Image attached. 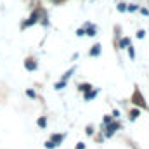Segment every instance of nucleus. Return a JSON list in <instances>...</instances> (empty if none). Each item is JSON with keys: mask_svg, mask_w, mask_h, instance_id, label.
<instances>
[{"mask_svg": "<svg viewBox=\"0 0 149 149\" xmlns=\"http://www.w3.org/2000/svg\"><path fill=\"white\" fill-rule=\"evenodd\" d=\"M45 14H47V12H45V10H43L42 7H37V9H35V10H33V12L30 14L28 21H24V23L21 24V28L24 30V28H28V26H31V24H37L38 21L42 19V16H45Z\"/></svg>", "mask_w": 149, "mask_h": 149, "instance_id": "1", "label": "nucleus"}, {"mask_svg": "<svg viewBox=\"0 0 149 149\" xmlns=\"http://www.w3.org/2000/svg\"><path fill=\"white\" fill-rule=\"evenodd\" d=\"M132 102H135L137 106H141V108H146V99L141 95V90L135 87V92H134V95H132V99H130Z\"/></svg>", "mask_w": 149, "mask_h": 149, "instance_id": "2", "label": "nucleus"}, {"mask_svg": "<svg viewBox=\"0 0 149 149\" xmlns=\"http://www.w3.org/2000/svg\"><path fill=\"white\" fill-rule=\"evenodd\" d=\"M83 31H85L87 37H95V35H97V26H95L94 23L87 21V23L83 24Z\"/></svg>", "mask_w": 149, "mask_h": 149, "instance_id": "3", "label": "nucleus"}, {"mask_svg": "<svg viewBox=\"0 0 149 149\" xmlns=\"http://www.w3.org/2000/svg\"><path fill=\"white\" fill-rule=\"evenodd\" d=\"M37 61H35V59H33V57H28V59H26V61H24V68H26V70H28V71H35V70H37Z\"/></svg>", "mask_w": 149, "mask_h": 149, "instance_id": "4", "label": "nucleus"}, {"mask_svg": "<svg viewBox=\"0 0 149 149\" xmlns=\"http://www.w3.org/2000/svg\"><path fill=\"white\" fill-rule=\"evenodd\" d=\"M101 50H102V45H101V43H95V45L88 50V56H90V57H97V56H101Z\"/></svg>", "mask_w": 149, "mask_h": 149, "instance_id": "5", "label": "nucleus"}, {"mask_svg": "<svg viewBox=\"0 0 149 149\" xmlns=\"http://www.w3.org/2000/svg\"><path fill=\"white\" fill-rule=\"evenodd\" d=\"M116 130H120V123H109L108 125V132H106V137H111L113 134L116 132Z\"/></svg>", "mask_w": 149, "mask_h": 149, "instance_id": "6", "label": "nucleus"}, {"mask_svg": "<svg viewBox=\"0 0 149 149\" xmlns=\"http://www.w3.org/2000/svg\"><path fill=\"white\" fill-rule=\"evenodd\" d=\"M63 141H64V135H61V134H54L50 137V142H54V146H59Z\"/></svg>", "mask_w": 149, "mask_h": 149, "instance_id": "7", "label": "nucleus"}, {"mask_svg": "<svg viewBox=\"0 0 149 149\" xmlns=\"http://www.w3.org/2000/svg\"><path fill=\"white\" fill-rule=\"evenodd\" d=\"M128 45H130V38H128V37L120 38V42H118V47H120V49H127Z\"/></svg>", "mask_w": 149, "mask_h": 149, "instance_id": "8", "label": "nucleus"}, {"mask_svg": "<svg viewBox=\"0 0 149 149\" xmlns=\"http://www.w3.org/2000/svg\"><path fill=\"white\" fill-rule=\"evenodd\" d=\"M97 94H99V90H97V88H94V90H90V92H87V94L83 95V99H85V101H90V99H94V97H95Z\"/></svg>", "mask_w": 149, "mask_h": 149, "instance_id": "9", "label": "nucleus"}, {"mask_svg": "<svg viewBox=\"0 0 149 149\" xmlns=\"http://www.w3.org/2000/svg\"><path fill=\"white\" fill-rule=\"evenodd\" d=\"M78 88H80L81 92H85V94H87V92H90V90H92L94 87H92L90 83H81V85H78Z\"/></svg>", "mask_w": 149, "mask_h": 149, "instance_id": "10", "label": "nucleus"}, {"mask_svg": "<svg viewBox=\"0 0 149 149\" xmlns=\"http://www.w3.org/2000/svg\"><path fill=\"white\" fill-rule=\"evenodd\" d=\"M74 70H76V68H70V70H68V71H66V73L63 74V81H68V80H70V76H71V74L74 73Z\"/></svg>", "mask_w": 149, "mask_h": 149, "instance_id": "11", "label": "nucleus"}, {"mask_svg": "<svg viewBox=\"0 0 149 149\" xmlns=\"http://www.w3.org/2000/svg\"><path fill=\"white\" fill-rule=\"evenodd\" d=\"M38 127H40V128H45V127H47V120H45V116H42V118H38Z\"/></svg>", "mask_w": 149, "mask_h": 149, "instance_id": "12", "label": "nucleus"}, {"mask_svg": "<svg viewBox=\"0 0 149 149\" xmlns=\"http://www.w3.org/2000/svg\"><path fill=\"white\" fill-rule=\"evenodd\" d=\"M116 9H118L120 12H125V10H127V3H125V2H118V5H116Z\"/></svg>", "mask_w": 149, "mask_h": 149, "instance_id": "13", "label": "nucleus"}, {"mask_svg": "<svg viewBox=\"0 0 149 149\" xmlns=\"http://www.w3.org/2000/svg\"><path fill=\"white\" fill-rule=\"evenodd\" d=\"M127 10L128 12H135V10H139V5L137 3H130V5H127Z\"/></svg>", "mask_w": 149, "mask_h": 149, "instance_id": "14", "label": "nucleus"}, {"mask_svg": "<svg viewBox=\"0 0 149 149\" xmlns=\"http://www.w3.org/2000/svg\"><path fill=\"white\" fill-rule=\"evenodd\" d=\"M127 50H128V56H130V59H135V50H134V47H132V43L127 47Z\"/></svg>", "mask_w": 149, "mask_h": 149, "instance_id": "15", "label": "nucleus"}, {"mask_svg": "<svg viewBox=\"0 0 149 149\" xmlns=\"http://www.w3.org/2000/svg\"><path fill=\"white\" fill-rule=\"evenodd\" d=\"M64 87H66V81H63V80H61V81H57V83L54 85V88H56V90H61V88H64Z\"/></svg>", "mask_w": 149, "mask_h": 149, "instance_id": "16", "label": "nucleus"}, {"mask_svg": "<svg viewBox=\"0 0 149 149\" xmlns=\"http://www.w3.org/2000/svg\"><path fill=\"white\" fill-rule=\"evenodd\" d=\"M137 116H139V109H132V111H130V120H132V121L137 120Z\"/></svg>", "mask_w": 149, "mask_h": 149, "instance_id": "17", "label": "nucleus"}, {"mask_svg": "<svg viewBox=\"0 0 149 149\" xmlns=\"http://www.w3.org/2000/svg\"><path fill=\"white\" fill-rule=\"evenodd\" d=\"M26 95H28V97H31V99H35V97H37V94H35V90H30V88L26 90Z\"/></svg>", "mask_w": 149, "mask_h": 149, "instance_id": "18", "label": "nucleus"}, {"mask_svg": "<svg viewBox=\"0 0 149 149\" xmlns=\"http://www.w3.org/2000/svg\"><path fill=\"white\" fill-rule=\"evenodd\" d=\"M146 37V30H139L137 31V38H144Z\"/></svg>", "mask_w": 149, "mask_h": 149, "instance_id": "19", "label": "nucleus"}, {"mask_svg": "<svg viewBox=\"0 0 149 149\" xmlns=\"http://www.w3.org/2000/svg\"><path fill=\"white\" fill-rule=\"evenodd\" d=\"M76 37H85V31H83V28H78V30H76Z\"/></svg>", "mask_w": 149, "mask_h": 149, "instance_id": "20", "label": "nucleus"}, {"mask_svg": "<svg viewBox=\"0 0 149 149\" xmlns=\"http://www.w3.org/2000/svg\"><path fill=\"white\" fill-rule=\"evenodd\" d=\"M45 148H49V149H54L56 146H54V142H50V141H47V142H45Z\"/></svg>", "mask_w": 149, "mask_h": 149, "instance_id": "21", "label": "nucleus"}, {"mask_svg": "<svg viewBox=\"0 0 149 149\" xmlns=\"http://www.w3.org/2000/svg\"><path fill=\"white\" fill-rule=\"evenodd\" d=\"M111 123V116H104V125H109Z\"/></svg>", "mask_w": 149, "mask_h": 149, "instance_id": "22", "label": "nucleus"}, {"mask_svg": "<svg viewBox=\"0 0 149 149\" xmlns=\"http://www.w3.org/2000/svg\"><path fill=\"white\" fill-rule=\"evenodd\" d=\"M139 9H141V12H142L144 16H148L149 14V9H144V7H139Z\"/></svg>", "mask_w": 149, "mask_h": 149, "instance_id": "23", "label": "nucleus"}, {"mask_svg": "<svg viewBox=\"0 0 149 149\" xmlns=\"http://www.w3.org/2000/svg\"><path fill=\"white\" fill-rule=\"evenodd\" d=\"M85 132H87L88 135H92V134H94V128H92V127H87V130H85Z\"/></svg>", "mask_w": 149, "mask_h": 149, "instance_id": "24", "label": "nucleus"}, {"mask_svg": "<svg viewBox=\"0 0 149 149\" xmlns=\"http://www.w3.org/2000/svg\"><path fill=\"white\" fill-rule=\"evenodd\" d=\"M118 116H120V111H118V109H114L113 114H111V118H118Z\"/></svg>", "mask_w": 149, "mask_h": 149, "instance_id": "25", "label": "nucleus"}, {"mask_svg": "<svg viewBox=\"0 0 149 149\" xmlns=\"http://www.w3.org/2000/svg\"><path fill=\"white\" fill-rule=\"evenodd\" d=\"M76 149H85V144H83V142H80V144L76 146Z\"/></svg>", "mask_w": 149, "mask_h": 149, "instance_id": "26", "label": "nucleus"}]
</instances>
